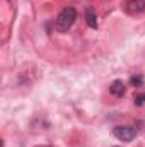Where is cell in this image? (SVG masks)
Listing matches in <instances>:
<instances>
[{
    "mask_svg": "<svg viewBox=\"0 0 145 147\" xmlns=\"http://www.w3.org/2000/svg\"><path fill=\"white\" fill-rule=\"evenodd\" d=\"M125 91H126V87H125L123 80H114V82L109 86V92H111L113 96H116V98H121V96L125 94Z\"/></svg>",
    "mask_w": 145,
    "mask_h": 147,
    "instance_id": "4",
    "label": "cell"
},
{
    "mask_svg": "<svg viewBox=\"0 0 145 147\" xmlns=\"http://www.w3.org/2000/svg\"><path fill=\"white\" fill-rule=\"evenodd\" d=\"M113 135L121 140V142H130L137 137V128L135 127H130V125H125V127H114L113 130Z\"/></svg>",
    "mask_w": 145,
    "mask_h": 147,
    "instance_id": "2",
    "label": "cell"
},
{
    "mask_svg": "<svg viewBox=\"0 0 145 147\" xmlns=\"http://www.w3.org/2000/svg\"><path fill=\"white\" fill-rule=\"evenodd\" d=\"M123 9L128 16H138L145 12V0H126Z\"/></svg>",
    "mask_w": 145,
    "mask_h": 147,
    "instance_id": "3",
    "label": "cell"
},
{
    "mask_svg": "<svg viewBox=\"0 0 145 147\" xmlns=\"http://www.w3.org/2000/svg\"><path fill=\"white\" fill-rule=\"evenodd\" d=\"M85 22H87V26L92 28V29L97 28V16H96V10H94L92 7H87V9H85Z\"/></svg>",
    "mask_w": 145,
    "mask_h": 147,
    "instance_id": "5",
    "label": "cell"
},
{
    "mask_svg": "<svg viewBox=\"0 0 145 147\" xmlns=\"http://www.w3.org/2000/svg\"><path fill=\"white\" fill-rule=\"evenodd\" d=\"M142 82H144L142 77H132V84L133 86H142Z\"/></svg>",
    "mask_w": 145,
    "mask_h": 147,
    "instance_id": "7",
    "label": "cell"
},
{
    "mask_svg": "<svg viewBox=\"0 0 145 147\" xmlns=\"http://www.w3.org/2000/svg\"><path fill=\"white\" fill-rule=\"evenodd\" d=\"M75 19H77V10H75V7H65V9L58 14V17L55 19V29H56L58 33H67V31L73 26Z\"/></svg>",
    "mask_w": 145,
    "mask_h": 147,
    "instance_id": "1",
    "label": "cell"
},
{
    "mask_svg": "<svg viewBox=\"0 0 145 147\" xmlns=\"http://www.w3.org/2000/svg\"><path fill=\"white\" fill-rule=\"evenodd\" d=\"M144 103H145V92L144 94H137V96H135V105H137V106H142Z\"/></svg>",
    "mask_w": 145,
    "mask_h": 147,
    "instance_id": "6",
    "label": "cell"
}]
</instances>
